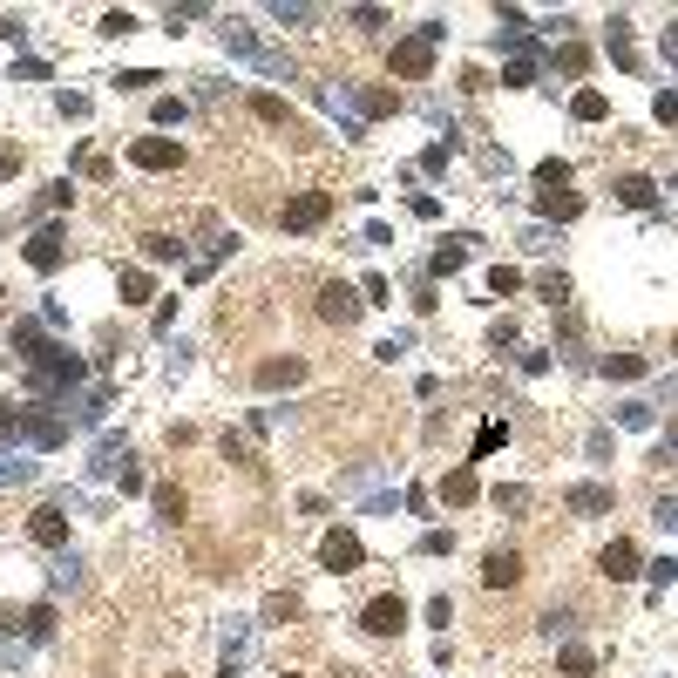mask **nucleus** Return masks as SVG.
I'll return each instance as SVG.
<instances>
[{
  "instance_id": "f257e3e1",
  "label": "nucleus",
  "mask_w": 678,
  "mask_h": 678,
  "mask_svg": "<svg viewBox=\"0 0 678 678\" xmlns=\"http://www.w3.org/2000/svg\"><path fill=\"white\" fill-rule=\"evenodd\" d=\"M401 624H407V604L401 597H373L367 611H360V631H367V638H394Z\"/></svg>"
},
{
  "instance_id": "f03ea898",
  "label": "nucleus",
  "mask_w": 678,
  "mask_h": 678,
  "mask_svg": "<svg viewBox=\"0 0 678 678\" xmlns=\"http://www.w3.org/2000/svg\"><path fill=\"white\" fill-rule=\"evenodd\" d=\"M319 556H326V570H339V577L367 563V550H360V536H353V529H333V536L319 543Z\"/></svg>"
},
{
  "instance_id": "7ed1b4c3",
  "label": "nucleus",
  "mask_w": 678,
  "mask_h": 678,
  "mask_svg": "<svg viewBox=\"0 0 678 678\" xmlns=\"http://www.w3.org/2000/svg\"><path fill=\"white\" fill-rule=\"evenodd\" d=\"M129 163H136V170H177L184 150H177L170 136H143V143H129Z\"/></svg>"
},
{
  "instance_id": "20e7f679",
  "label": "nucleus",
  "mask_w": 678,
  "mask_h": 678,
  "mask_svg": "<svg viewBox=\"0 0 678 678\" xmlns=\"http://www.w3.org/2000/svg\"><path fill=\"white\" fill-rule=\"evenodd\" d=\"M482 584H489V590H516V584H523V556H516V550H489V556H482Z\"/></svg>"
},
{
  "instance_id": "39448f33",
  "label": "nucleus",
  "mask_w": 678,
  "mask_h": 678,
  "mask_svg": "<svg viewBox=\"0 0 678 678\" xmlns=\"http://www.w3.org/2000/svg\"><path fill=\"white\" fill-rule=\"evenodd\" d=\"M326 211H333V197H326V190H306V197L285 204V231H312V224H326Z\"/></svg>"
},
{
  "instance_id": "423d86ee",
  "label": "nucleus",
  "mask_w": 678,
  "mask_h": 678,
  "mask_svg": "<svg viewBox=\"0 0 678 678\" xmlns=\"http://www.w3.org/2000/svg\"><path fill=\"white\" fill-rule=\"evenodd\" d=\"M360 306H367V299H353L346 285H326V292H319V319H326V326H353Z\"/></svg>"
},
{
  "instance_id": "0eeeda50",
  "label": "nucleus",
  "mask_w": 678,
  "mask_h": 678,
  "mask_svg": "<svg viewBox=\"0 0 678 678\" xmlns=\"http://www.w3.org/2000/svg\"><path fill=\"white\" fill-rule=\"evenodd\" d=\"M28 265L34 272H55V265H62V224H41V231L28 238Z\"/></svg>"
},
{
  "instance_id": "6e6552de",
  "label": "nucleus",
  "mask_w": 678,
  "mask_h": 678,
  "mask_svg": "<svg viewBox=\"0 0 678 678\" xmlns=\"http://www.w3.org/2000/svg\"><path fill=\"white\" fill-rule=\"evenodd\" d=\"M28 536L41 543V550H62V543H68V516H62V508H34Z\"/></svg>"
},
{
  "instance_id": "1a4fd4ad",
  "label": "nucleus",
  "mask_w": 678,
  "mask_h": 678,
  "mask_svg": "<svg viewBox=\"0 0 678 678\" xmlns=\"http://www.w3.org/2000/svg\"><path fill=\"white\" fill-rule=\"evenodd\" d=\"M394 68L421 82V75H428V68H434V48L421 41V34H414V41H394Z\"/></svg>"
},
{
  "instance_id": "9d476101",
  "label": "nucleus",
  "mask_w": 678,
  "mask_h": 678,
  "mask_svg": "<svg viewBox=\"0 0 678 678\" xmlns=\"http://www.w3.org/2000/svg\"><path fill=\"white\" fill-rule=\"evenodd\" d=\"M604 577H611V584H631V577H638V543L617 536L611 550H604Z\"/></svg>"
},
{
  "instance_id": "9b49d317",
  "label": "nucleus",
  "mask_w": 678,
  "mask_h": 678,
  "mask_svg": "<svg viewBox=\"0 0 678 678\" xmlns=\"http://www.w3.org/2000/svg\"><path fill=\"white\" fill-rule=\"evenodd\" d=\"M299 380H306V360H292V353L285 360H258V387H299Z\"/></svg>"
},
{
  "instance_id": "f8f14e48",
  "label": "nucleus",
  "mask_w": 678,
  "mask_h": 678,
  "mask_svg": "<svg viewBox=\"0 0 678 678\" xmlns=\"http://www.w3.org/2000/svg\"><path fill=\"white\" fill-rule=\"evenodd\" d=\"M563 502H570L577 516H604V508H611V489H604V482H577Z\"/></svg>"
},
{
  "instance_id": "ddd939ff",
  "label": "nucleus",
  "mask_w": 678,
  "mask_h": 678,
  "mask_svg": "<svg viewBox=\"0 0 678 678\" xmlns=\"http://www.w3.org/2000/svg\"><path fill=\"white\" fill-rule=\"evenodd\" d=\"M617 204H631V211H651V204H658V184H651V177H624V184H617Z\"/></svg>"
},
{
  "instance_id": "4468645a",
  "label": "nucleus",
  "mask_w": 678,
  "mask_h": 678,
  "mask_svg": "<svg viewBox=\"0 0 678 678\" xmlns=\"http://www.w3.org/2000/svg\"><path fill=\"white\" fill-rule=\"evenodd\" d=\"M441 502H455V508H462V502H475V468H455V475L441 482Z\"/></svg>"
},
{
  "instance_id": "2eb2a0df",
  "label": "nucleus",
  "mask_w": 678,
  "mask_h": 678,
  "mask_svg": "<svg viewBox=\"0 0 678 678\" xmlns=\"http://www.w3.org/2000/svg\"><path fill=\"white\" fill-rule=\"evenodd\" d=\"M536 204H543V217H563V224H570V217L584 211V197H570V190H543Z\"/></svg>"
},
{
  "instance_id": "dca6fc26",
  "label": "nucleus",
  "mask_w": 678,
  "mask_h": 678,
  "mask_svg": "<svg viewBox=\"0 0 678 678\" xmlns=\"http://www.w3.org/2000/svg\"><path fill=\"white\" fill-rule=\"evenodd\" d=\"M468 245H475V238H448V245L434 251V272H462V265H468Z\"/></svg>"
},
{
  "instance_id": "f3484780",
  "label": "nucleus",
  "mask_w": 678,
  "mask_h": 678,
  "mask_svg": "<svg viewBox=\"0 0 678 678\" xmlns=\"http://www.w3.org/2000/svg\"><path fill=\"white\" fill-rule=\"evenodd\" d=\"M611 55H617V68H638V48H631V21H611Z\"/></svg>"
},
{
  "instance_id": "a211bd4d",
  "label": "nucleus",
  "mask_w": 678,
  "mask_h": 678,
  "mask_svg": "<svg viewBox=\"0 0 678 678\" xmlns=\"http://www.w3.org/2000/svg\"><path fill=\"white\" fill-rule=\"evenodd\" d=\"M604 109H611V102H604L597 89H584V95L570 102V116H577V123H604Z\"/></svg>"
},
{
  "instance_id": "6ab92c4d",
  "label": "nucleus",
  "mask_w": 678,
  "mask_h": 678,
  "mask_svg": "<svg viewBox=\"0 0 678 678\" xmlns=\"http://www.w3.org/2000/svg\"><path fill=\"white\" fill-rule=\"evenodd\" d=\"M156 516H163V523H177V516H184V489H177V482H163V489H156Z\"/></svg>"
},
{
  "instance_id": "aec40b11",
  "label": "nucleus",
  "mask_w": 678,
  "mask_h": 678,
  "mask_svg": "<svg viewBox=\"0 0 678 678\" xmlns=\"http://www.w3.org/2000/svg\"><path fill=\"white\" fill-rule=\"evenodd\" d=\"M177 251H184V245H177V238H163V231H150V238H143V258H156V265H170Z\"/></svg>"
},
{
  "instance_id": "412c9836",
  "label": "nucleus",
  "mask_w": 678,
  "mask_h": 678,
  "mask_svg": "<svg viewBox=\"0 0 678 678\" xmlns=\"http://www.w3.org/2000/svg\"><path fill=\"white\" fill-rule=\"evenodd\" d=\"M563 672H570V678H590V672H597V658H590L584 645H563Z\"/></svg>"
},
{
  "instance_id": "4be33fe9",
  "label": "nucleus",
  "mask_w": 678,
  "mask_h": 678,
  "mask_svg": "<svg viewBox=\"0 0 678 678\" xmlns=\"http://www.w3.org/2000/svg\"><path fill=\"white\" fill-rule=\"evenodd\" d=\"M536 292L550 299V306H563V299H570V278H563V272H543V278H536Z\"/></svg>"
},
{
  "instance_id": "5701e85b",
  "label": "nucleus",
  "mask_w": 678,
  "mask_h": 678,
  "mask_svg": "<svg viewBox=\"0 0 678 678\" xmlns=\"http://www.w3.org/2000/svg\"><path fill=\"white\" fill-rule=\"evenodd\" d=\"M536 184L543 190H563V184H570V163H563V156H556V163H536Z\"/></svg>"
},
{
  "instance_id": "b1692460",
  "label": "nucleus",
  "mask_w": 678,
  "mask_h": 678,
  "mask_svg": "<svg viewBox=\"0 0 678 678\" xmlns=\"http://www.w3.org/2000/svg\"><path fill=\"white\" fill-rule=\"evenodd\" d=\"M516 285H523V272H516V265H495V272H489V292H495V299L516 292Z\"/></svg>"
},
{
  "instance_id": "393cba45",
  "label": "nucleus",
  "mask_w": 678,
  "mask_h": 678,
  "mask_svg": "<svg viewBox=\"0 0 678 678\" xmlns=\"http://www.w3.org/2000/svg\"><path fill=\"white\" fill-rule=\"evenodd\" d=\"M150 82H163V75H156V68H123V75H116V89L136 95V89H150Z\"/></svg>"
},
{
  "instance_id": "a878e982",
  "label": "nucleus",
  "mask_w": 678,
  "mask_h": 678,
  "mask_svg": "<svg viewBox=\"0 0 678 678\" xmlns=\"http://www.w3.org/2000/svg\"><path fill=\"white\" fill-rule=\"evenodd\" d=\"M102 34H136V14H129V7H109V14H102Z\"/></svg>"
},
{
  "instance_id": "bb28decb",
  "label": "nucleus",
  "mask_w": 678,
  "mask_h": 678,
  "mask_svg": "<svg viewBox=\"0 0 678 678\" xmlns=\"http://www.w3.org/2000/svg\"><path fill=\"white\" fill-rule=\"evenodd\" d=\"M123 299L143 306V299H150V272H123Z\"/></svg>"
},
{
  "instance_id": "cd10ccee",
  "label": "nucleus",
  "mask_w": 678,
  "mask_h": 678,
  "mask_svg": "<svg viewBox=\"0 0 678 678\" xmlns=\"http://www.w3.org/2000/svg\"><path fill=\"white\" fill-rule=\"evenodd\" d=\"M611 373H617V380H638V373H645V360H638V353H611Z\"/></svg>"
},
{
  "instance_id": "c85d7f7f",
  "label": "nucleus",
  "mask_w": 678,
  "mask_h": 678,
  "mask_svg": "<svg viewBox=\"0 0 678 678\" xmlns=\"http://www.w3.org/2000/svg\"><path fill=\"white\" fill-rule=\"evenodd\" d=\"M48 631H55V611H48V604H34V611H28V638H48Z\"/></svg>"
},
{
  "instance_id": "c756f323",
  "label": "nucleus",
  "mask_w": 678,
  "mask_h": 678,
  "mask_svg": "<svg viewBox=\"0 0 678 678\" xmlns=\"http://www.w3.org/2000/svg\"><path fill=\"white\" fill-rule=\"evenodd\" d=\"M556 68H563V75H584L590 55H584V48H563V55H556Z\"/></svg>"
},
{
  "instance_id": "7c9ffc66",
  "label": "nucleus",
  "mask_w": 678,
  "mask_h": 678,
  "mask_svg": "<svg viewBox=\"0 0 678 678\" xmlns=\"http://www.w3.org/2000/svg\"><path fill=\"white\" fill-rule=\"evenodd\" d=\"M502 434H508L502 421H489V428H482V441H475V455H495V448H502Z\"/></svg>"
},
{
  "instance_id": "2f4dec72",
  "label": "nucleus",
  "mask_w": 678,
  "mask_h": 678,
  "mask_svg": "<svg viewBox=\"0 0 678 678\" xmlns=\"http://www.w3.org/2000/svg\"><path fill=\"white\" fill-rule=\"evenodd\" d=\"M156 123H163V129L184 123V102H177V95H163V102H156Z\"/></svg>"
},
{
  "instance_id": "473e14b6",
  "label": "nucleus",
  "mask_w": 678,
  "mask_h": 678,
  "mask_svg": "<svg viewBox=\"0 0 678 678\" xmlns=\"http://www.w3.org/2000/svg\"><path fill=\"white\" fill-rule=\"evenodd\" d=\"M258 116H265V123H292V116H285V102H278V95H258Z\"/></svg>"
},
{
  "instance_id": "72a5a7b5",
  "label": "nucleus",
  "mask_w": 678,
  "mask_h": 678,
  "mask_svg": "<svg viewBox=\"0 0 678 678\" xmlns=\"http://www.w3.org/2000/svg\"><path fill=\"white\" fill-rule=\"evenodd\" d=\"M495 508H529V489H495Z\"/></svg>"
},
{
  "instance_id": "f704fd0d",
  "label": "nucleus",
  "mask_w": 678,
  "mask_h": 678,
  "mask_svg": "<svg viewBox=\"0 0 678 678\" xmlns=\"http://www.w3.org/2000/svg\"><path fill=\"white\" fill-rule=\"evenodd\" d=\"M658 468H678V434H665V441H658Z\"/></svg>"
},
{
  "instance_id": "c9c22d12",
  "label": "nucleus",
  "mask_w": 678,
  "mask_h": 678,
  "mask_svg": "<svg viewBox=\"0 0 678 678\" xmlns=\"http://www.w3.org/2000/svg\"><path fill=\"white\" fill-rule=\"evenodd\" d=\"M285 678H292V672H285Z\"/></svg>"
}]
</instances>
